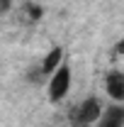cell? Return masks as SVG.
I'll return each instance as SVG.
<instances>
[{
	"label": "cell",
	"mask_w": 124,
	"mask_h": 127,
	"mask_svg": "<svg viewBox=\"0 0 124 127\" xmlns=\"http://www.w3.org/2000/svg\"><path fill=\"white\" fill-rule=\"evenodd\" d=\"M12 5H15V0H0V17L7 15V12L12 10Z\"/></svg>",
	"instance_id": "8992f818"
},
{
	"label": "cell",
	"mask_w": 124,
	"mask_h": 127,
	"mask_svg": "<svg viewBox=\"0 0 124 127\" xmlns=\"http://www.w3.org/2000/svg\"><path fill=\"white\" fill-rule=\"evenodd\" d=\"M27 15H29L32 20H39V17H41V7H34V5H29V7H27Z\"/></svg>",
	"instance_id": "52a82bcc"
},
{
	"label": "cell",
	"mask_w": 124,
	"mask_h": 127,
	"mask_svg": "<svg viewBox=\"0 0 124 127\" xmlns=\"http://www.w3.org/2000/svg\"><path fill=\"white\" fill-rule=\"evenodd\" d=\"M63 61H66V51H63V47H59V44L51 47L46 51V56L41 59V64H39V76H41V78H49Z\"/></svg>",
	"instance_id": "3957f363"
},
{
	"label": "cell",
	"mask_w": 124,
	"mask_h": 127,
	"mask_svg": "<svg viewBox=\"0 0 124 127\" xmlns=\"http://www.w3.org/2000/svg\"><path fill=\"white\" fill-rule=\"evenodd\" d=\"M112 54H117V56H122V54H124V39H119V42L114 44V49H112Z\"/></svg>",
	"instance_id": "ba28073f"
},
{
	"label": "cell",
	"mask_w": 124,
	"mask_h": 127,
	"mask_svg": "<svg viewBox=\"0 0 124 127\" xmlns=\"http://www.w3.org/2000/svg\"><path fill=\"white\" fill-rule=\"evenodd\" d=\"M71 83H73V73H71V64L63 61L51 76L46 78V95L51 103H61L63 98L71 91Z\"/></svg>",
	"instance_id": "7a4b0ae2"
},
{
	"label": "cell",
	"mask_w": 124,
	"mask_h": 127,
	"mask_svg": "<svg viewBox=\"0 0 124 127\" xmlns=\"http://www.w3.org/2000/svg\"><path fill=\"white\" fill-rule=\"evenodd\" d=\"M102 115V103L97 95H88L78 103L76 108L71 110L68 120H71V127H95L97 120Z\"/></svg>",
	"instance_id": "6da1fadb"
},
{
	"label": "cell",
	"mask_w": 124,
	"mask_h": 127,
	"mask_svg": "<svg viewBox=\"0 0 124 127\" xmlns=\"http://www.w3.org/2000/svg\"><path fill=\"white\" fill-rule=\"evenodd\" d=\"M105 91L114 103H124V71L112 68L105 76Z\"/></svg>",
	"instance_id": "277c9868"
},
{
	"label": "cell",
	"mask_w": 124,
	"mask_h": 127,
	"mask_svg": "<svg viewBox=\"0 0 124 127\" xmlns=\"http://www.w3.org/2000/svg\"><path fill=\"white\" fill-rule=\"evenodd\" d=\"M95 127H124V105L112 103L107 108H102V115Z\"/></svg>",
	"instance_id": "5b68a950"
}]
</instances>
